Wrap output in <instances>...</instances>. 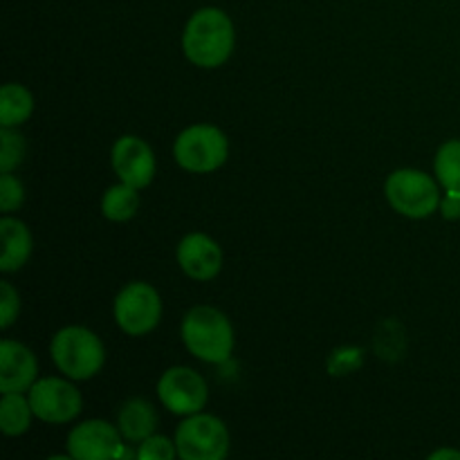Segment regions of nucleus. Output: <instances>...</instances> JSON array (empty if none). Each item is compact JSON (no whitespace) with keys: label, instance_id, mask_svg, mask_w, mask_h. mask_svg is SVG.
Listing matches in <instances>:
<instances>
[{"label":"nucleus","instance_id":"f257e3e1","mask_svg":"<svg viewBox=\"0 0 460 460\" xmlns=\"http://www.w3.org/2000/svg\"><path fill=\"white\" fill-rule=\"evenodd\" d=\"M236 34L232 18L216 7H205L189 18L182 36L184 57L200 67H218L232 57Z\"/></svg>","mask_w":460,"mask_h":460},{"label":"nucleus","instance_id":"f03ea898","mask_svg":"<svg viewBox=\"0 0 460 460\" xmlns=\"http://www.w3.org/2000/svg\"><path fill=\"white\" fill-rule=\"evenodd\" d=\"M182 341L193 358L207 364H223L234 353V328L220 310L198 305L184 317Z\"/></svg>","mask_w":460,"mask_h":460},{"label":"nucleus","instance_id":"7ed1b4c3","mask_svg":"<svg viewBox=\"0 0 460 460\" xmlns=\"http://www.w3.org/2000/svg\"><path fill=\"white\" fill-rule=\"evenodd\" d=\"M49 353L58 371L70 380H90L106 362L102 340L84 326L61 328L49 344Z\"/></svg>","mask_w":460,"mask_h":460},{"label":"nucleus","instance_id":"20e7f679","mask_svg":"<svg viewBox=\"0 0 460 460\" xmlns=\"http://www.w3.org/2000/svg\"><path fill=\"white\" fill-rule=\"evenodd\" d=\"M227 155V137L223 130L209 124L189 126L173 144L175 162L191 173H211L225 164Z\"/></svg>","mask_w":460,"mask_h":460},{"label":"nucleus","instance_id":"39448f33","mask_svg":"<svg viewBox=\"0 0 460 460\" xmlns=\"http://www.w3.org/2000/svg\"><path fill=\"white\" fill-rule=\"evenodd\" d=\"M389 205L407 218H427L440 207V193L431 175L416 169H400L386 178Z\"/></svg>","mask_w":460,"mask_h":460},{"label":"nucleus","instance_id":"423d86ee","mask_svg":"<svg viewBox=\"0 0 460 460\" xmlns=\"http://www.w3.org/2000/svg\"><path fill=\"white\" fill-rule=\"evenodd\" d=\"M175 447L184 460H223L229 452V431L220 418L193 413L175 431Z\"/></svg>","mask_w":460,"mask_h":460},{"label":"nucleus","instance_id":"0eeeda50","mask_svg":"<svg viewBox=\"0 0 460 460\" xmlns=\"http://www.w3.org/2000/svg\"><path fill=\"white\" fill-rule=\"evenodd\" d=\"M162 319V299L144 281L128 283L115 299V322L126 335L142 337L155 331Z\"/></svg>","mask_w":460,"mask_h":460},{"label":"nucleus","instance_id":"6e6552de","mask_svg":"<svg viewBox=\"0 0 460 460\" xmlns=\"http://www.w3.org/2000/svg\"><path fill=\"white\" fill-rule=\"evenodd\" d=\"M27 398H30L34 416L49 425H63V422L75 420L81 413V394L72 386V382L61 380V377L36 380Z\"/></svg>","mask_w":460,"mask_h":460},{"label":"nucleus","instance_id":"1a4fd4ad","mask_svg":"<svg viewBox=\"0 0 460 460\" xmlns=\"http://www.w3.org/2000/svg\"><path fill=\"white\" fill-rule=\"evenodd\" d=\"M157 395L162 404L175 416H193L207 404V382L200 373L187 367H173L164 371L157 382Z\"/></svg>","mask_w":460,"mask_h":460},{"label":"nucleus","instance_id":"9d476101","mask_svg":"<svg viewBox=\"0 0 460 460\" xmlns=\"http://www.w3.org/2000/svg\"><path fill=\"white\" fill-rule=\"evenodd\" d=\"M121 431L103 420H85L67 436V454L76 460L128 458L133 454L121 443Z\"/></svg>","mask_w":460,"mask_h":460},{"label":"nucleus","instance_id":"9b49d317","mask_svg":"<svg viewBox=\"0 0 460 460\" xmlns=\"http://www.w3.org/2000/svg\"><path fill=\"white\" fill-rule=\"evenodd\" d=\"M112 169L119 175L121 182L144 189L151 184L155 175V155L144 139L124 135L112 146Z\"/></svg>","mask_w":460,"mask_h":460},{"label":"nucleus","instance_id":"f8f14e48","mask_svg":"<svg viewBox=\"0 0 460 460\" xmlns=\"http://www.w3.org/2000/svg\"><path fill=\"white\" fill-rule=\"evenodd\" d=\"M178 263L187 277L211 281L223 268V252L214 238L205 234H189L178 245Z\"/></svg>","mask_w":460,"mask_h":460},{"label":"nucleus","instance_id":"ddd939ff","mask_svg":"<svg viewBox=\"0 0 460 460\" xmlns=\"http://www.w3.org/2000/svg\"><path fill=\"white\" fill-rule=\"evenodd\" d=\"M39 362L27 346L13 340L0 341V394H22L36 382Z\"/></svg>","mask_w":460,"mask_h":460},{"label":"nucleus","instance_id":"4468645a","mask_svg":"<svg viewBox=\"0 0 460 460\" xmlns=\"http://www.w3.org/2000/svg\"><path fill=\"white\" fill-rule=\"evenodd\" d=\"M0 234H3V256H0V270L4 274L16 272L27 263L31 254V234L18 218H12L9 214L0 220Z\"/></svg>","mask_w":460,"mask_h":460},{"label":"nucleus","instance_id":"2eb2a0df","mask_svg":"<svg viewBox=\"0 0 460 460\" xmlns=\"http://www.w3.org/2000/svg\"><path fill=\"white\" fill-rule=\"evenodd\" d=\"M117 425H119L121 436L126 440H130V443H142L148 436L155 434L157 413L151 402H146L142 398H133L121 407Z\"/></svg>","mask_w":460,"mask_h":460},{"label":"nucleus","instance_id":"dca6fc26","mask_svg":"<svg viewBox=\"0 0 460 460\" xmlns=\"http://www.w3.org/2000/svg\"><path fill=\"white\" fill-rule=\"evenodd\" d=\"M34 112V97L21 84H4L0 90V126L13 128L25 124Z\"/></svg>","mask_w":460,"mask_h":460},{"label":"nucleus","instance_id":"f3484780","mask_svg":"<svg viewBox=\"0 0 460 460\" xmlns=\"http://www.w3.org/2000/svg\"><path fill=\"white\" fill-rule=\"evenodd\" d=\"M139 189L119 182L108 189L102 198V214L112 223H126L139 209Z\"/></svg>","mask_w":460,"mask_h":460},{"label":"nucleus","instance_id":"a211bd4d","mask_svg":"<svg viewBox=\"0 0 460 460\" xmlns=\"http://www.w3.org/2000/svg\"><path fill=\"white\" fill-rule=\"evenodd\" d=\"M31 404L30 398L22 394H3L0 400V429L4 436H22L31 425Z\"/></svg>","mask_w":460,"mask_h":460},{"label":"nucleus","instance_id":"6ab92c4d","mask_svg":"<svg viewBox=\"0 0 460 460\" xmlns=\"http://www.w3.org/2000/svg\"><path fill=\"white\" fill-rule=\"evenodd\" d=\"M436 178L449 193H460V139L445 142L436 153Z\"/></svg>","mask_w":460,"mask_h":460},{"label":"nucleus","instance_id":"aec40b11","mask_svg":"<svg viewBox=\"0 0 460 460\" xmlns=\"http://www.w3.org/2000/svg\"><path fill=\"white\" fill-rule=\"evenodd\" d=\"M22 157H25V139L13 133L12 128L3 126V130H0V171L7 173V171L16 169Z\"/></svg>","mask_w":460,"mask_h":460},{"label":"nucleus","instance_id":"412c9836","mask_svg":"<svg viewBox=\"0 0 460 460\" xmlns=\"http://www.w3.org/2000/svg\"><path fill=\"white\" fill-rule=\"evenodd\" d=\"M22 200H25V191H22L21 180L13 178L12 171L0 175V211L13 214V211L21 209Z\"/></svg>","mask_w":460,"mask_h":460},{"label":"nucleus","instance_id":"4be33fe9","mask_svg":"<svg viewBox=\"0 0 460 460\" xmlns=\"http://www.w3.org/2000/svg\"><path fill=\"white\" fill-rule=\"evenodd\" d=\"M175 456H178L175 440L171 443L166 436H148V438L142 440L137 447L139 460H173Z\"/></svg>","mask_w":460,"mask_h":460},{"label":"nucleus","instance_id":"5701e85b","mask_svg":"<svg viewBox=\"0 0 460 460\" xmlns=\"http://www.w3.org/2000/svg\"><path fill=\"white\" fill-rule=\"evenodd\" d=\"M21 313V296L9 281L0 283V326L9 328Z\"/></svg>","mask_w":460,"mask_h":460},{"label":"nucleus","instance_id":"b1692460","mask_svg":"<svg viewBox=\"0 0 460 460\" xmlns=\"http://www.w3.org/2000/svg\"><path fill=\"white\" fill-rule=\"evenodd\" d=\"M440 211L447 220L460 218V193H449L445 196V200H440Z\"/></svg>","mask_w":460,"mask_h":460},{"label":"nucleus","instance_id":"393cba45","mask_svg":"<svg viewBox=\"0 0 460 460\" xmlns=\"http://www.w3.org/2000/svg\"><path fill=\"white\" fill-rule=\"evenodd\" d=\"M431 460H440V458H456L460 460V452H454V449H440V452H434L429 456Z\"/></svg>","mask_w":460,"mask_h":460}]
</instances>
